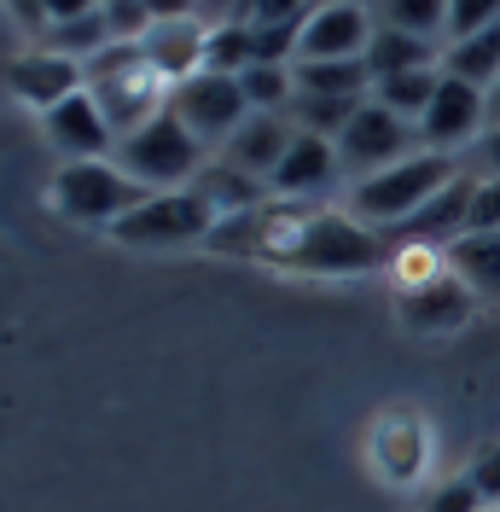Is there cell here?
<instances>
[{"label":"cell","mask_w":500,"mask_h":512,"mask_svg":"<svg viewBox=\"0 0 500 512\" xmlns=\"http://www.w3.org/2000/svg\"><path fill=\"white\" fill-rule=\"evenodd\" d=\"M210 245L291 268V274H373V268H390L396 256V245L378 227L355 222L349 210H309L297 198H268L245 216H227L210 233Z\"/></svg>","instance_id":"cell-1"},{"label":"cell","mask_w":500,"mask_h":512,"mask_svg":"<svg viewBox=\"0 0 500 512\" xmlns=\"http://www.w3.org/2000/svg\"><path fill=\"white\" fill-rule=\"evenodd\" d=\"M466 169L460 158H448V152H413V158L390 163L384 175H367V181H355L344 198V210L355 222L378 227V233H396L407 216H419L431 198H437L448 181H460Z\"/></svg>","instance_id":"cell-2"},{"label":"cell","mask_w":500,"mask_h":512,"mask_svg":"<svg viewBox=\"0 0 500 512\" xmlns=\"http://www.w3.org/2000/svg\"><path fill=\"white\" fill-rule=\"evenodd\" d=\"M82 70H88V94L99 99V111H105V123L117 128V140L169 111V82L146 64L140 41H111Z\"/></svg>","instance_id":"cell-3"},{"label":"cell","mask_w":500,"mask_h":512,"mask_svg":"<svg viewBox=\"0 0 500 512\" xmlns=\"http://www.w3.org/2000/svg\"><path fill=\"white\" fill-rule=\"evenodd\" d=\"M117 169L128 181H140L146 192H175V187H192L198 169H204V140L192 134L175 111L152 117L146 128H134L117 140Z\"/></svg>","instance_id":"cell-4"},{"label":"cell","mask_w":500,"mask_h":512,"mask_svg":"<svg viewBox=\"0 0 500 512\" xmlns=\"http://www.w3.org/2000/svg\"><path fill=\"white\" fill-rule=\"evenodd\" d=\"M152 192L140 187V181H128L117 158H94V163H64L59 175H53V204H59L70 222L82 227H111L123 222L128 210H140Z\"/></svg>","instance_id":"cell-5"},{"label":"cell","mask_w":500,"mask_h":512,"mask_svg":"<svg viewBox=\"0 0 500 512\" xmlns=\"http://www.w3.org/2000/svg\"><path fill=\"white\" fill-rule=\"evenodd\" d=\"M221 227L216 204L198 187H175V192H152L140 210H128L123 222L111 227V239L140 245V251H169V245H210V233Z\"/></svg>","instance_id":"cell-6"},{"label":"cell","mask_w":500,"mask_h":512,"mask_svg":"<svg viewBox=\"0 0 500 512\" xmlns=\"http://www.w3.org/2000/svg\"><path fill=\"white\" fill-rule=\"evenodd\" d=\"M413 140H419V123H407L390 105L367 99V105L349 117V128L338 134V163H344L355 181H367V175H384L390 163L413 158Z\"/></svg>","instance_id":"cell-7"},{"label":"cell","mask_w":500,"mask_h":512,"mask_svg":"<svg viewBox=\"0 0 500 512\" xmlns=\"http://www.w3.org/2000/svg\"><path fill=\"white\" fill-rule=\"evenodd\" d=\"M169 111L181 117V123L204 140V146H227L233 140V128L250 117V99L239 88V76H221V70H198L187 82H175L169 88Z\"/></svg>","instance_id":"cell-8"},{"label":"cell","mask_w":500,"mask_h":512,"mask_svg":"<svg viewBox=\"0 0 500 512\" xmlns=\"http://www.w3.org/2000/svg\"><path fill=\"white\" fill-rule=\"evenodd\" d=\"M483 128H489V94L442 70L437 99H431V111L419 117V140H425V152H448V158H460Z\"/></svg>","instance_id":"cell-9"},{"label":"cell","mask_w":500,"mask_h":512,"mask_svg":"<svg viewBox=\"0 0 500 512\" xmlns=\"http://www.w3.org/2000/svg\"><path fill=\"white\" fill-rule=\"evenodd\" d=\"M378 18H367L361 0H320L303 18V47L297 59H367Z\"/></svg>","instance_id":"cell-10"},{"label":"cell","mask_w":500,"mask_h":512,"mask_svg":"<svg viewBox=\"0 0 500 512\" xmlns=\"http://www.w3.org/2000/svg\"><path fill=\"white\" fill-rule=\"evenodd\" d=\"M41 123H47V140H53V152L64 163H94L117 152V128L105 123V111H99V99L88 88L70 94L64 105H53Z\"/></svg>","instance_id":"cell-11"},{"label":"cell","mask_w":500,"mask_h":512,"mask_svg":"<svg viewBox=\"0 0 500 512\" xmlns=\"http://www.w3.org/2000/svg\"><path fill=\"white\" fill-rule=\"evenodd\" d=\"M6 88L47 117L53 105H64L70 94L88 88V70L76 59H64V53H53V47H30V53H18L6 64Z\"/></svg>","instance_id":"cell-12"},{"label":"cell","mask_w":500,"mask_h":512,"mask_svg":"<svg viewBox=\"0 0 500 512\" xmlns=\"http://www.w3.org/2000/svg\"><path fill=\"white\" fill-rule=\"evenodd\" d=\"M471 192H477V181L471 175H460V181H448V187L419 210V216H407L396 233H384L390 245H407V251H448L454 239H466V222H471Z\"/></svg>","instance_id":"cell-13"},{"label":"cell","mask_w":500,"mask_h":512,"mask_svg":"<svg viewBox=\"0 0 500 512\" xmlns=\"http://www.w3.org/2000/svg\"><path fill=\"white\" fill-rule=\"evenodd\" d=\"M471 309H477V291L460 274H448V262H442L431 280L402 286V320L413 332H454V326L471 320Z\"/></svg>","instance_id":"cell-14"},{"label":"cell","mask_w":500,"mask_h":512,"mask_svg":"<svg viewBox=\"0 0 500 512\" xmlns=\"http://www.w3.org/2000/svg\"><path fill=\"white\" fill-rule=\"evenodd\" d=\"M291 140H297L291 117H280V111H250L245 123L233 128V140L221 146V163L250 175V181H268L280 169V158L291 152Z\"/></svg>","instance_id":"cell-15"},{"label":"cell","mask_w":500,"mask_h":512,"mask_svg":"<svg viewBox=\"0 0 500 512\" xmlns=\"http://www.w3.org/2000/svg\"><path fill=\"white\" fill-rule=\"evenodd\" d=\"M344 163H338V140H320V134H297L291 152L280 158V169L268 175V192L274 198H320V192L338 187Z\"/></svg>","instance_id":"cell-16"},{"label":"cell","mask_w":500,"mask_h":512,"mask_svg":"<svg viewBox=\"0 0 500 512\" xmlns=\"http://www.w3.org/2000/svg\"><path fill=\"white\" fill-rule=\"evenodd\" d=\"M140 53H146V64H152L157 76L175 88V82H187V76L204 70V53H210V24H204V18H163V24L146 30Z\"/></svg>","instance_id":"cell-17"},{"label":"cell","mask_w":500,"mask_h":512,"mask_svg":"<svg viewBox=\"0 0 500 512\" xmlns=\"http://www.w3.org/2000/svg\"><path fill=\"white\" fill-rule=\"evenodd\" d=\"M297 94L373 99V70L367 59H297Z\"/></svg>","instance_id":"cell-18"},{"label":"cell","mask_w":500,"mask_h":512,"mask_svg":"<svg viewBox=\"0 0 500 512\" xmlns=\"http://www.w3.org/2000/svg\"><path fill=\"white\" fill-rule=\"evenodd\" d=\"M442 70L489 94V88L500 82V18L489 24V30L466 35V41H448V47H442Z\"/></svg>","instance_id":"cell-19"},{"label":"cell","mask_w":500,"mask_h":512,"mask_svg":"<svg viewBox=\"0 0 500 512\" xmlns=\"http://www.w3.org/2000/svg\"><path fill=\"white\" fill-rule=\"evenodd\" d=\"M448 274H460L477 297H500V233H466V239H454L448 251Z\"/></svg>","instance_id":"cell-20"},{"label":"cell","mask_w":500,"mask_h":512,"mask_svg":"<svg viewBox=\"0 0 500 512\" xmlns=\"http://www.w3.org/2000/svg\"><path fill=\"white\" fill-rule=\"evenodd\" d=\"M192 187L216 204L221 222H227V216H245V210H256V204H268V198H274V192H268V181H250V175L227 169V163H204Z\"/></svg>","instance_id":"cell-21"},{"label":"cell","mask_w":500,"mask_h":512,"mask_svg":"<svg viewBox=\"0 0 500 512\" xmlns=\"http://www.w3.org/2000/svg\"><path fill=\"white\" fill-rule=\"evenodd\" d=\"M367 70H373V82L384 76H402V70H437V41H419V35L407 30H373V47H367Z\"/></svg>","instance_id":"cell-22"},{"label":"cell","mask_w":500,"mask_h":512,"mask_svg":"<svg viewBox=\"0 0 500 512\" xmlns=\"http://www.w3.org/2000/svg\"><path fill=\"white\" fill-rule=\"evenodd\" d=\"M437 88H442V64L437 70H402V76H384V82H373V99L378 105H390V111L407 117V123H419V117L431 111Z\"/></svg>","instance_id":"cell-23"},{"label":"cell","mask_w":500,"mask_h":512,"mask_svg":"<svg viewBox=\"0 0 500 512\" xmlns=\"http://www.w3.org/2000/svg\"><path fill=\"white\" fill-rule=\"evenodd\" d=\"M35 47H53V53H64V59H76V64H88L99 59L105 47H111V24H105V12H82V18H64V24H53V30L41 35Z\"/></svg>","instance_id":"cell-24"},{"label":"cell","mask_w":500,"mask_h":512,"mask_svg":"<svg viewBox=\"0 0 500 512\" xmlns=\"http://www.w3.org/2000/svg\"><path fill=\"white\" fill-rule=\"evenodd\" d=\"M367 99H326V94H297L291 105H285V117H291V128L297 134H320V140H338L349 128V117L361 111Z\"/></svg>","instance_id":"cell-25"},{"label":"cell","mask_w":500,"mask_h":512,"mask_svg":"<svg viewBox=\"0 0 500 512\" xmlns=\"http://www.w3.org/2000/svg\"><path fill=\"white\" fill-rule=\"evenodd\" d=\"M378 24L437 41V35H448V0H378Z\"/></svg>","instance_id":"cell-26"},{"label":"cell","mask_w":500,"mask_h":512,"mask_svg":"<svg viewBox=\"0 0 500 512\" xmlns=\"http://www.w3.org/2000/svg\"><path fill=\"white\" fill-rule=\"evenodd\" d=\"M239 88H245L250 111H280L297 99V70L291 64H250L245 76H239Z\"/></svg>","instance_id":"cell-27"},{"label":"cell","mask_w":500,"mask_h":512,"mask_svg":"<svg viewBox=\"0 0 500 512\" xmlns=\"http://www.w3.org/2000/svg\"><path fill=\"white\" fill-rule=\"evenodd\" d=\"M256 64V30L250 24H216L210 30V53H204V70H221V76H245Z\"/></svg>","instance_id":"cell-28"},{"label":"cell","mask_w":500,"mask_h":512,"mask_svg":"<svg viewBox=\"0 0 500 512\" xmlns=\"http://www.w3.org/2000/svg\"><path fill=\"white\" fill-rule=\"evenodd\" d=\"M6 6H12V18H18V24L41 41L53 24H64V18H82V12H94V6H105V0H6Z\"/></svg>","instance_id":"cell-29"},{"label":"cell","mask_w":500,"mask_h":512,"mask_svg":"<svg viewBox=\"0 0 500 512\" xmlns=\"http://www.w3.org/2000/svg\"><path fill=\"white\" fill-rule=\"evenodd\" d=\"M256 30V64H291L303 47V24H250Z\"/></svg>","instance_id":"cell-30"},{"label":"cell","mask_w":500,"mask_h":512,"mask_svg":"<svg viewBox=\"0 0 500 512\" xmlns=\"http://www.w3.org/2000/svg\"><path fill=\"white\" fill-rule=\"evenodd\" d=\"M99 12L111 24V41H146V30L157 24L152 12H146V0H105Z\"/></svg>","instance_id":"cell-31"},{"label":"cell","mask_w":500,"mask_h":512,"mask_svg":"<svg viewBox=\"0 0 500 512\" xmlns=\"http://www.w3.org/2000/svg\"><path fill=\"white\" fill-rule=\"evenodd\" d=\"M460 169L471 181H500V123H489L466 152H460Z\"/></svg>","instance_id":"cell-32"},{"label":"cell","mask_w":500,"mask_h":512,"mask_svg":"<svg viewBox=\"0 0 500 512\" xmlns=\"http://www.w3.org/2000/svg\"><path fill=\"white\" fill-rule=\"evenodd\" d=\"M500 18V0H448V41H466V35L489 30Z\"/></svg>","instance_id":"cell-33"},{"label":"cell","mask_w":500,"mask_h":512,"mask_svg":"<svg viewBox=\"0 0 500 512\" xmlns=\"http://www.w3.org/2000/svg\"><path fill=\"white\" fill-rule=\"evenodd\" d=\"M431 512H489V501H483V489L471 478H454L431 495Z\"/></svg>","instance_id":"cell-34"},{"label":"cell","mask_w":500,"mask_h":512,"mask_svg":"<svg viewBox=\"0 0 500 512\" xmlns=\"http://www.w3.org/2000/svg\"><path fill=\"white\" fill-rule=\"evenodd\" d=\"M466 233H500V181H477Z\"/></svg>","instance_id":"cell-35"},{"label":"cell","mask_w":500,"mask_h":512,"mask_svg":"<svg viewBox=\"0 0 500 512\" xmlns=\"http://www.w3.org/2000/svg\"><path fill=\"white\" fill-rule=\"evenodd\" d=\"M314 12V0H256L250 24H303Z\"/></svg>","instance_id":"cell-36"},{"label":"cell","mask_w":500,"mask_h":512,"mask_svg":"<svg viewBox=\"0 0 500 512\" xmlns=\"http://www.w3.org/2000/svg\"><path fill=\"white\" fill-rule=\"evenodd\" d=\"M466 478L477 483V489H483V501H489V507H495V501H500V448H489V454H483V460H477V466H471Z\"/></svg>","instance_id":"cell-37"},{"label":"cell","mask_w":500,"mask_h":512,"mask_svg":"<svg viewBox=\"0 0 500 512\" xmlns=\"http://www.w3.org/2000/svg\"><path fill=\"white\" fill-rule=\"evenodd\" d=\"M198 18L216 30V24H233L239 18V0H198Z\"/></svg>","instance_id":"cell-38"},{"label":"cell","mask_w":500,"mask_h":512,"mask_svg":"<svg viewBox=\"0 0 500 512\" xmlns=\"http://www.w3.org/2000/svg\"><path fill=\"white\" fill-rule=\"evenodd\" d=\"M146 12H152L157 24L163 18H198V0H146Z\"/></svg>","instance_id":"cell-39"},{"label":"cell","mask_w":500,"mask_h":512,"mask_svg":"<svg viewBox=\"0 0 500 512\" xmlns=\"http://www.w3.org/2000/svg\"><path fill=\"white\" fill-rule=\"evenodd\" d=\"M489 123H500V82L489 88Z\"/></svg>","instance_id":"cell-40"},{"label":"cell","mask_w":500,"mask_h":512,"mask_svg":"<svg viewBox=\"0 0 500 512\" xmlns=\"http://www.w3.org/2000/svg\"><path fill=\"white\" fill-rule=\"evenodd\" d=\"M250 12H256V0H239V24H250Z\"/></svg>","instance_id":"cell-41"}]
</instances>
